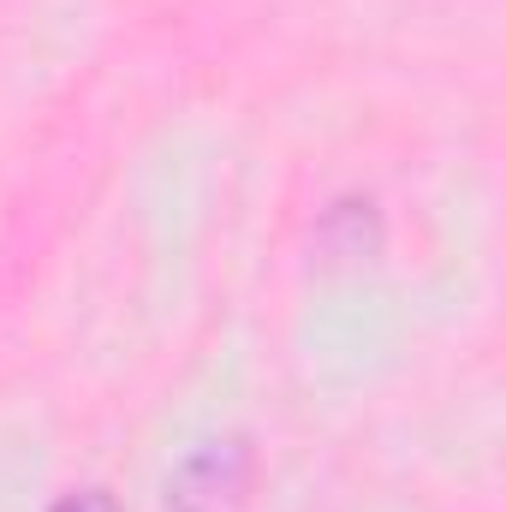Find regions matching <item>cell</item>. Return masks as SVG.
Instances as JSON below:
<instances>
[{"label":"cell","mask_w":506,"mask_h":512,"mask_svg":"<svg viewBox=\"0 0 506 512\" xmlns=\"http://www.w3.org/2000/svg\"><path fill=\"white\" fill-rule=\"evenodd\" d=\"M256 489V447L245 435L197 441L173 477H167V512H245Z\"/></svg>","instance_id":"1"},{"label":"cell","mask_w":506,"mask_h":512,"mask_svg":"<svg viewBox=\"0 0 506 512\" xmlns=\"http://www.w3.org/2000/svg\"><path fill=\"white\" fill-rule=\"evenodd\" d=\"M48 512H126V507H120L108 489H72V495H60Z\"/></svg>","instance_id":"2"}]
</instances>
